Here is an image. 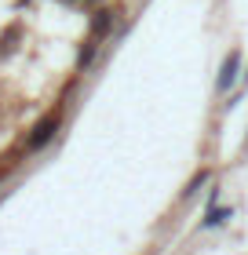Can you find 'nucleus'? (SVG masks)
Returning <instances> with one entry per match:
<instances>
[{"label": "nucleus", "instance_id": "obj_4", "mask_svg": "<svg viewBox=\"0 0 248 255\" xmlns=\"http://www.w3.org/2000/svg\"><path fill=\"white\" fill-rule=\"evenodd\" d=\"M227 219H230V208H216V204H208V215H205V223H201V226H223V223H227Z\"/></svg>", "mask_w": 248, "mask_h": 255}, {"label": "nucleus", "instance_id": "obj_6", "mask_svg": "<svg viewBox=\"0 0 248 255\" xmlns=\"http://www.w3.org/2000/svg\"><path fill=\"white\" fill-rule=\"evenodd\" d=\"M241 84H245V88H248V73H241Z\"/></svg>", "mask_w": 248, "mask_h": 255}, {"label": "nucleus", "instance_id": "obj_5", "mask_svg": "<svg viewBox=\"0 0 248 255\" xmlns=\"http://www.w3.org/2000/svg\"><path fill=\"white\" fill-rule=\"evenodd\" d=\"M201 182H208V171H197V175H194V182L183 190V201H190V197L197 193V186H201Z\"/></svg>", "mask_w": 248, "mask_h": 255}, {"label": "nucleus", "instance_id": "obj_1", "mask_svg": "<svg viewBox=\"0 0 248 255\" xmlns=\"http://www.w3.org/2000/svg\"><path fill=\"white\" fill-rule=\"evenodd\" d=\"M241 80V51H230L227 59H223V66H219V77H216V91H234V84Z\"/></svg>", "mask_w": 248, "mask_h": 255}, {"label": "nucleus", "instance_id": "obj_3", "mask_svg": "<svg viewBox=\"0 0 248 255\" xmlns=\"http://www.w3.org/2000/svg\"><path fill=\"white\" fill-rule=\"evenodd\" d=\"M113 22H117V15H113V11H110V7H102V11H99V18H95V22H91V37H88V40H91V44H102L106 37H110V29H113Z\"/></svg>", "mask_w": 248, "mask_h": 255}, {"label": "nucleus", "instance_id": "obj_2", "mask_svg": "<svg viewBox=\"0 0 248 255\" xmlns=\"http://www.w3.org/2000/svg\"><path fill=\"white\" fill-rule=\"evenodd\" d=\"M58 124H62V117L58 113H51V117H44L37 128H33V135H29V149H40V146H48L55 131H58Z\"/></svg>", "mask_w": 248, "mask_h": 255}]
</instances>
